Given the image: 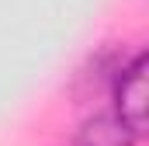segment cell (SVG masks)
Here are the masks:
<instances>
[{
	"label": "cell",
	"instance_id": "obj_1",
	"mask_svg": "<svg viewBox=\"0 0 149 146\" xmlns=\"http://www.w3.org/2000/svg\"><path fill=\"white\" fill-rule=\"evenodd\" d=\"M146 73H149L146 49H139L132 59H125V63L111 73V101H114L111 115L135 136V139L146 136V105H149L146 101L149 98Z\"/></svg>",
	"mask_w": 149,
	"mask_h": 146
},
{
	"label": "cell",
	"instance_id": "obj_2",
	"mask_svg": "<svg viewBox=\"0 0 149 146\" xmlns=\"http://www.w3.org/2000/svg\"><path fill=\"white\" fill-rule=\"evenodd\" d=\"M139 139L114 118L111 111L108 115H94L80 125V132L73 136L70 146H135Z\"/></svg>",
	"mask_w": 149,
	"mask_h": 146
}]
</instances>
